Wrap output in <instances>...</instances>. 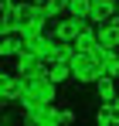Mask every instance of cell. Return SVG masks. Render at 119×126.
<instances>
[{"label":"cell","instance_id":"13","mask_svg":"<svg viewBox=\"0 0 119 126\" xmlns=\"http://www.w3.org/2000/svg\"><path fill=\"white\" fill-rule=\"evenodd\" d=\"M48 79H51V82H68V79H72V65L68 62H48Z\"/></svg>","mask_w":119,"mask_h":126},{"label":"cell","instance_id":"18","mask_svg":"<svg viewBox=\"0 0 119 126\" xmlns=\"http://www.w3.org/2000/svg\"><path fill=\"white\" fill-rule=\"evenodd\" d=\"M31 3H44V0H31Z\"/></svg>","mask_w":119,"mask_h":126},{"label":"cell","instance_id":"5","mask_svg":"<svg viewBox=\"0 0 119 126\" xmlns=\"http://www.w3.org/2000/svg\"><path fill=\"white\" fill-rule=\"evenodd\" d=\"M95 62H99V72L102 75H112L119 82V48H105V44H95Z\"/></svg>","mask_w":119,"mask_h":126},{"label":"cell","instance_id":"12","mask_svg":"<svg viewBox=\"0 0 119 126\" xmlns=\"http://www.w3.org/2000/svg\"><path fill=\"white\" fill-rule=\"evenodd\" d=\"M95 44H99V34H95V24H92L75 38V51H95Z\"/></svg>","mask_w":119,"mask_h":126},{"label":"cell","instance_id":"16","mask_svg":"<svg viewBox=\"0 0 119 126\" xmlns=\"http://www.w3.org/2000/svg\"><path fill=\"white\" fill-rule=\"evenodd\" d=\"M75 119H78V116H75L72 109H58V126H72Z\"/></svg>","mask_w":119,"mask_h":126},{"label":"cell","instance_id":"15","mask_svg":"<svg viewBox=\"0 0 119 126\" xmlns=\"http://www.w3.org/2000/svg\"><path fill=\"white\" fill-rule=\"evenodd\" d=\"M68 14L72 17H89V0H68Z\"/></svg>","mask_w":119,"mask_h":126},{"label":"cell","instance_id":"17","mask_svg":"<svg viewBox=\"0 0 119 126\" xmlns=\"http://www.w3.org/2000/svg\"><path fill=\"white\" fill-rule=\"evenodd\" d=\"M10 3H17V0H0V7H10Z\"/></svg>","mask_w":119,"mask_h":126},{"label":"cell","instance_id":"6","mask_svg":"<svg viewBox=\"0 0 119 126\" xmlns=\"http://www.w3.org/2000/svg\"><path fill=\"white\" fill-rule=\"evenodd\" d=\"M51 48H55V38L44 31V34H31V38H24V51H31V55H38V58H51Z\"/></svg>","mask_w":119,"mask_h":126},{"label":"cell","instance_id":"4","mask_svg":"<svg viewBox=\"0 0 119 126\" xmlns=\"http://www.w3.org/2000/svg\"><path fill=\"white\" fill-rule=\"evenodd\" d=\"M20 123L27 126H58V106L55 102H44V106H34L20 116Z\"/></svg>","mask_w":119,"mask_h":126},{"label":"cell","instance_id":"10","mask_svg":"<svg viewBox=\"0 0 119 126\" xmlns=\"http://www.w3.org/2000/svg\"><path fill=\"white\" fill-rule=\"evenodd\" d=\"M95 95H99V102H116V95H119L116 79L112 75H99L95 79Z\"/></svg>","mask_w":119,"mask_h":126},{"label":"cell","instance_id":"14","mask_svg":"<svg viewBox=\"0 0 119 126\" xmlns=\"http://www.w3.org/2000/svg\"><path fill=\"white\" fill-rule=\"evenodd\" d=\"M95 123L99 126H119V112H116V102H102L99 106V112H95Z\"/></svg>","mask_w":119,"mask_h":126},{"label":"cell","instance_id":"7","mask_svg":"<svg viewBox=\"0 0 119 126\" xmlns=\"http://www.w3.org/2000/svg\"><path fill=\"white\" fill-rule=\"evenodd\" d=\"M116 17V0H89V21L92 24H105Z\"/></svg>","mask_w":119,"mask_h":126},{"label":"cell","instance_id":"1","mask_svg":"<svg viewBox=\"0 0 119 126\" xmlns=\"http://www.w3.org/2000/svg\"><path fill=\"white\" fill-rule=\"evenodd\" d=\"M68 65H72V79H75L78 85H95V79L102 75V72H99V62H95L92 51H75Z\"/></svg>","mask_w":119,"mask_h":126},{"label":"cell","instance_id":"8","mask_svg":"<svg viewBox=\"0 0 119 126\" xmlns=\"http://www.w3.org/2000/svg\"><path fill=\"white\" fill-rule=\"evenodd\" d=\"M20 31V0L10 7H0V34H17Z\"/></svg>","mask_w":119,"mask_h":126},{"label":"cell","instance_id":"2","mask_svg":"<svg viewBox=\"0 0 119 126\" xmlns=\"http://www.w3.org/2000/svg\"><path fill=\"white\" fill-rule=\"evenodd\" d=\"M85 27H92V21L89 17H65V21H55V27H48V34L51 38H58V41H75Z\"/></svg>","mask_w":119,"mask_h":126},{"label":"cell","instance_id":"3","mask_svg":"<svg viewBox=\"0 0 119 126\" xmlns=\"http://www.w3.org/2000/svg\"><path fill=\"white\" fill-rule=\"evenodd\" d=\"M14 72L20 79H38V75H48V62L38 58V55H31V51H20L14 58Z\"/></svg>","mask_w":119,"mask_h":126},{"label":"cell","instance_id":"9","mask_svg":"<svg viewBox=\"0 0 119 126\" xmlns=\"http://www.w3.org/2000/svg\"><path fill=\"white\" fill-rule=\"evenodd\" d=\"M95 34H99V44L119 48V17H112V21H105V24H95Z\"/></svg>","mask_w":119,"mask_h":126},{"label":"cell","instance_id":"11","mask_svg":"<svg viewBox=\"0 0 119 126\" xmlns=\"http://www.w3.org/2000/svg\"><path fill=\"white\" fill-rule=\"evenodd\" d=\"M20 51H24L20 34H0V58H17Z\"/></svg>","mask_w":119,"mask_h":126}]
</instances>
